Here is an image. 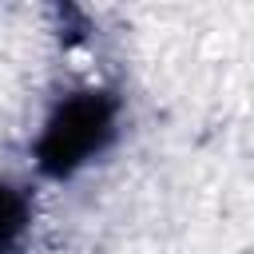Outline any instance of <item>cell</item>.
<instances>
[{"instance_id": "2", "label": "cell", "mask_w": 254, "mask_h": 254, "mask_svg": "<svg viewBox=\"0 0 254 254\" xmlns=\"http://www.w3.org/2000/svg\"><path fill=\"white\" fill-rule=\"evenodd\" d=\"M24 226H28V202H24V194L16 187L0 183V254L24 234Z\"/></svg>"}, {"instance_id": "1", "label": "cell", "mask_w": 254, "mask_h": 254, "mask_svg": "<svg viewBox=\"0 0 254 254\" xmlns=\"http://www.w3.org/2000/svg\"><path fill=\"white\" fill-rule=\"evenodd\" d=\"M115 119L119 103L107 91H79L64 99L36 139V167L48 179H71L115 139Z\"/></svg>"}]
</instances>
